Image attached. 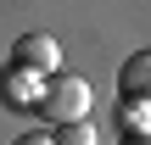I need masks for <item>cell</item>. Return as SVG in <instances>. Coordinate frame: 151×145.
Instances as JSON below:
<instances>
[{
    "instance_id": "obj_1",
    "label": "cell",
    "mask_w": 151,
    "mask_h": 145,
    "mask_svg": "<svg viewBox=\"0 0 151 145\" xmlns=\"http://www.w3.org/2000/svg\"><path fill=\"white\" fill-rule=\"evenodd\" d=\"M39 117H50V123H78V117H90V84H84L78 73H50L45 89H39Z\"/></svg>"
},
{
    "instance_id": "obj_2",
    "label": "cell",
    "mask_w": 151,
    "mask_h": 145,
    "mask_svg": "<svg viewBox=\"0 0 151 145\" xmlns=\"http://www.w3.org/2000/svg\"><path fill=\"white\" fill-rule=\"evenodd\" d=\"M11 61L28 67V73H39V78H50V73H62V45L50 34H22L11 45Z\"/></svg>"
},
{
    "instance_id": "obj_3",
    "label": "cell",
    "mask_w": 151,
    "mask_h": 145,
    "mask_svg": "<svg viewBox=\"0 0 151 145\" xmlns=\"http://www.w3.org/2000/svg\"><path fill=\"white\" fill-rule=\"evenodd\" d=\"M39 89H45V78L39 73H28V67H0V106H39Z\"/></svg>"
},
{
    "instance_id": "obj_4",
    "label": "cell",
    "mask_w": 151,
    "mask_h": 145,
    "mask_svg": "<svg viewBox=\"0 0 151 145\" xmlns=\"http://www.w3.org/2000/svg\"><path fill=\"white\" fill-rule=\"evenodd\" d=\"M123 101H151V50H134L123 61V78H118Z\"/></svg>"
},
{
    "instance_id": "obj_5",
    "label": "cell",
    "mask_w": 151,
    "mask_h": 145,
    "mask_svg": "<svg viewBox=\"0 0 151 145\" xmlns=\"http://www.w3.org/2000/svg\"><path fill=\"white\" fill-rule=\"evenodd\" d=\"M56 140L62 145H95V123L78 117V123H56Z\"/></svg>"
},
{
    "instance_id": "obj_6",
    "label": "cell",
    "mask_w": 151,
    "mask_h": 145,
    "mask_svg": "<svg viewBox=\"0 0 151 145\" xmlns=\"http://www.w3.org/2000/svg\"><path fill=\"white\" fill-rule=\"evenodd\" d=\"M11 145H62V140H56V134H17Z\"/></svg>"
},
{
    "instance_id": "obj_7",
    "label": "cell",
    "mask_w": 151,
    "mask_h": 145,
    "mask_svg": "<svg viewBox=\"0 0 151 145\" xmlns=\"http://www.w3.org/2000/svg\"><path fill=\"white\" fill-rule=\"evenodd\" d=\"M123 145H151V129H129V134H123Z\"/></svg>"
}]
</instances>
